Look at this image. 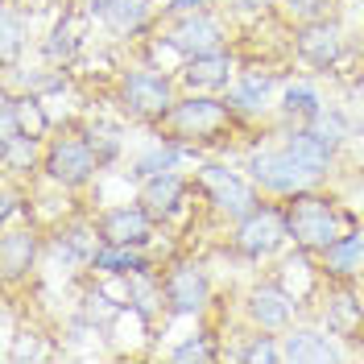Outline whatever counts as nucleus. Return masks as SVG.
Segmentation results:
<instances>
[{
  "label": "nucleus",
  "mask_w": 364,
  "mask_h": 364,
  "mask_svg": "<svg viewBox=\"0 0 364 364\" xmlns=\"http://www.w3.org/2000/svg\"><path fill=\"white\" fill-rule=\"evenodd\" d=\"M245 129V120L228 108L224 95H207V91H182L174 100V108L161 116V124H154V136H166L174 145L186 149H228Z\"/></svg>",
  "instance_id": "obj_1"
},
{
  "label": "nucleus",
  "mask_w": 364,
  "mask_h": 364,
  "mask_svg": "<svg viewBox=\"0 0 364 364\" xmlns=\"http://www.w3.org/2000/svg\"><path fill=\"white\" fill-rule=\"evenodd\" d=\"M245 174H249V178L261 186V195H269V199H290L298 191H315V186L327 182L311 161L298 158L282 136H277V141H252L249 149H245Z\"/></svg>",
  "instance_id": "obj_2"
},
{
  "label": "nucleus",
  "mask_w": 364,
  "mask_h": 364,
  "mask_svg": "<svg viewBox=\"0 0 364 364\" xmlns=\"http://www.w3.org/2000/svg\"><path fill=\"white\" fill-rule=\"evenodd\" d=\"M282 211H286V228H290V245L302 252H311V257H318L336 236H343L352 228V220H348V211L340 207V199L327 195L323 186L298 191L290 199H282Z\"/></svg>",
  "instance_id": "obj_3"
},
{
  "label": "nucleus",
  "mask_w": 364,
  "mask_h": 364,
  "mask_svg": "<svg viewBox=\"0 0 364 364\" xmlns=\"http://www.w3.org/2000/svg\"><path fill=\"white\" fill-rule=\"evenodd\" d=\"M178 95H182L178 75L161 70V67H149V63L120 70V79H116V104H120V112L129 116V120H136V124H145V129L161 124V116L174 108Z\"/></svg>",
  "instance_id": "obj_4"
},
{
  "label": "nucleus",
  "mask_w": 364,
  "mask_h": 364,
  "mask_svg": "<svg viewBox=\"0 0 364 364\" xmlns=\"http://www.w3.org/2000/svg\"><path fill=\"white\" fill-rule=\"evenodd\" d=\"M104 166L95 158V145H91L87 129H54L46 136V154H42V178L50 186H63L67 195L87 191L95 174Z\"/></svg>",
  "instance_id": "obj_5"
},
{
  "label": "nucleus",
  "mask_w": 364,
  "mask_h": 364,
  "mask_svg": "<svg viewBox=\"0 0 364 364\" xmlns=\"http://www.w3.org/2000/svg\"><path fill=\"white\" fill-rule=\"evenodd\" d=\"M195 191L203 195L207 211H211L215 220H224V224L245 220L252 207L265 199L261 186H257L249 174L232 170L224 161H199V170H195Z\"/></svg>",
  "instance_id": "obj_6"
},
{
  "label": "nucleus",
  "mask_w": 364,
  "mask_h": 364,
  "mask_svg": "<svg viewBox=\"0 0 364 364\" xmlns=\"http://www.w3.org/2000/svg\"><path fill=\"white\" fill-rule=\"evenodd\" d=\"M228 245H232L236 257H245V261H252V265L273 261L277 252L290 245V228H286L282 199H269V195H265V199L245 215V220H236V224H232Z\"/></svg>",
  "instance_id": "obj_7"
},
{
  "label": "nucleus",
  "mask_w": 364,
  "mask_h": 364,
  "mask_svg": "<svg viewBox=\"0 0 364 364\" xmlns=\"http://www.w3.org/2000/svg\"><path fill=\"white\" fill-rule=\"evenodd\" d=\"M161 294L166 311L178 318H203L215 302V282L199 257H170L161 265Z\"/></svg>",
  "instance_id": "obj_8"
},
{
  "label": "nucleus",
  "mask_w": 364,
  "mask_h": 364,
  "mask_svg": "<svg viewBox=\"0 0 364 364\" xmlns=\"http://www.w3.org/2000/svg\"><path fill=\"white\" fill-rule=\"evenodd\" d=\"M154 29L178 50L182 63H186V58H199V54L232 50V21H228L224 9H199V13L174 17V21H158Z\"/></svg>",
  "instance_id": "obj_9"
},
{
  "label": "nucleus",
  "mask_w": 364,
  "mask_h": 364,
  "mask_svg": "<svg viewBox=\"0 0 364 364\" xmlns=\"http://www.w3.org/2000/svg\"><path fill=\"white\" fill-rule=\"evenodd\" d=\"M240 315L249 323L252 331H286V327H294L298 318H302V302H298L277 277H261V282H252L245 298H240Z\"/></svg>",
  "instance_id": "obj_10"
},
{
  "label": "nucleus",
  "mask_w": 364,
  "mask_h": 364,
  "mask_svg": "<svg viewBox=\"0 0 364 364\" xmlns=\"http://www.w3.org/2000/svg\"><path fill=\"white\" fill-rule=\"evenodd\" d=\"M46 240H50V236H46L33 220L9 224L0 232V277H4V290H9V294H13L17 286H25V282L33 277V269L42 265V252L50 249Z\"/></svg>",
  "instance_id": "obj_11"
},
{
  "label": "nucleus",
  "mask_w": 364,
  "mask_h": 364,
  "mask_svg": "<svg viewBox=\"0 0 364 364\" xmlns=\"http://www.w3.org/2000/svg\"><path fill=\"white\" fill-rule=\"evenodd\" d=\"M306 318H318L343 348L364 343V294L360 286H323L318 306Z\"/></svg>",
  "instance_id": "obj_12"
},
{
  "label": "nucleus",
  "mask_w": 364,
  "mask_h": 364,
  "mask_svg": "<svg viewBox=\"0 0 364 364\" xmlns=\"http://www.w3.org/2000/svg\"><path fill=\"white\" fill-rule=\"evenodd\" d=\"M158 228H166V224L141 199L136 203H112L95 215L100 240L104 245H124V249H149L158 240Z\"/></svg>",
  "instance_id": "obj_13"
},
{
  "label": "nucleus",
  "mask_w": 364,
  "mask_h": 364,
  "mask_svg": "<svg viewBox=\"0 0 364 364\" xmlns=\"http://www.w3.org/2000/svg\"><path fill=\"white\" fill-rule=\"evenodd\" d=\"M290 54L311 70H331L343 54H348V33H343L340 17L294 25V29H290Z\"/></svg>",
  "instance_id": "obj_14"
},
{
  "label": "nucleus",
  "mask_w": 364,
  "mask_h": 364,
  "mask_svg": "<svg viewBox=\"0 0 364 364\" xmlns=\"http://www.w3.org/2000/svg\"><path fill=\"white\" fill-rule=\"evenodd\" d=\"M191 195H195V178L182 174V170H158V174L136 182V199L149 207L161 224H170L178 211H186Z\"/></svg>",
  "instance_id": "obj_15"
},
{
  "label": "nucleus",
  "mask_w": 364,
  "mask_h": 364,
  "mask_svg": "<svg viewBox=\"0 0 364 364\" xmlns=\"http://www.w3.org/2000/svg\"><path fill=\"white\" fill-rule=\"evenodd\" d=\"M91 21H100L116 42H133L141 33H154V0H95L87 4Z\"/></svg>",
  "instance_id": "obj_16"
},
{
  "label": "nucleus",
  "mask_w": 364,
  "mask_h": 364,
  "mask_svg": "<svg viewBox=\"0 0 364 364\" xmlns=\"http://www.w3.org/2000/svg\"><path fill=\"white\" fill-rule=\"evenodd\" d=\"M282 352H286V364H327L343 356V343L323 327V323H311V318H298L294 327L282 331Z\"/></svg>",
  "instance_id": "obj_17"
},
{
  "label": "nucleus",
  "mask_w": 364,
  "mask_h": 364,
  "mask_svg": "<svg viewBox=\"0 0 364 364\" xmlns=\"http://www.w3.org/2000/svg\"><path fill=\"white\" fill-rule=\"evenodd\" d=\"M315 261L327 286H356L364 277V228L352 224L343 236H336L327 249L318 252Z\"/></svg>",
  "instance_id": "obj_18"
},
{
  "label": "nucleus",
  "mask_w": 364,
  "mask_h": 364,
  "mask_svg": "<svg viewBox=\"0 0 364 364\" xmlns=\"http://www.w3.org/2000/svg\"><path fill=\"white\" fill-rule=\"evenodd\" d=\"M282 83V75L269 67H245L236 79H232V87L224 91L228 108L240 116L245 124H252V120H261L265 116V108H269V95L273 87Z\"/></svg>",
  "instance_id": "obj_19"
},
{
  "label": "nucleus",
  "mask_w": 364,
  "mask_h": 364,
  "mask_svg": "<svg viewBox=\"0 0 364 364\" xmlns=\"http://www.w3.org/2000/svg\"><path fill=\"white\" fill-rule=\"evenodd\" d=\"M87 25H91L87 9H67V13L54 21V29L42 38V46H38L42 63L63 67V70L75 67V63H79V54H83V42H87Z\"/></svg>",
  "instance_id": "obj_20"
},
{
  "label": "nucleus",
  "mask_w": 364,
  "mask_h": 364,
  "mask_svg": "<svg viewBox=\"0 0 364 364\" xmlns=\"http://www.w3.org/2000/svg\"><path fill=\"white\" fill-rule=\"evenodd\" d=\"M236 54L220 50V54H199V58H186L178 67V87L182 91H207V95H224L236 79Z\"/></svg>",
  "instance_id": "obj_21"
},
{
  "label": "nucleus",
  "mask_w": 364,
  "mask_h": 364,
  "mask_svg": "<svg viewBox=\"0 0 364 364\" xmlns=\"http://www.w3.org/2000/svg\"><path fill=\"white\" fill-rule=\"evenodd\" d=\"M95 277H129V273H141V269H161L158 261L149 257V249H124V245H104L91 252V265H87Z\"/></svg>",
  "instance_id": "obj_22"
},
{
  "label": "nucleus",
  "mask_w": 364,
  "mask_h": 364,
  "mask_svg": "<svg viewBox=\"0 0 364 364\" xmlns=\"http://www.w3.org/2000/svg\"><path fill=\"white\" fill-rule=\"evenodd\" d=\"M42 154H46V141L38 136H13V141H0V170L4 178H17V182H33L42 174Z\"/></svg>",
  "instance_id": "obj_23"
},
{
  "label": "nucleus",
  "mask_w": 364,
  "mask_h": 364,
  "mask_svg": "<svg viewBox=\"0 0 364 364\" xmlns=\"http://www.w3.org/2000/svg\"><path fill=\"white\" fill-rule=\"evenodd\" d=\"M323 108H327V100L318 95L315 79H290V83H282V100H277L282 124H311Z\"/></svg>",
  "instance_id": "obj_24"
},
{
  "label": "nucleus",
  "mask_w": 364,
  "mask_h": 364,
  "mask_svg": "<svg viewBox=\"0 0 364 364\" xmlns=\"http://www.w3.org/2000/svg\"><path fill=\"white\" fill-rule=\"evenodd\" d=\"M29 29H33V13L21 0H4V13H0V67H17L21 63Z\"/></svg>",
  "instance_id": "obj_25"
},
{
  "label": "nucleus",
  "mask_w": 364,
  "mask_h": 364,
  "mask_svg": "<svg viewBox=\"0 0 364 364\" xmlns=\"http://www.w3.org/2000/svg\"><path fill=\"white\" fill-rule=\"evenodd\" d=\"M4 95L13 100V112H17V124H21L25 136L46 141V136L58 129V124H54V116L46 112V95H33V91H13V87H4Z\"/></svg>",
  "instance_id": "obj_26"
},
{
  "label": "nucleus",
  "mask_w": 364,
  "mask_h": 364,
  "mask_svg": "<svg viewBox=\"0 0 364 364\" xmlns=\"http://www.w3.org/2000/svg\"><path fill=\"white\" fill-rule=\"evenodd\" d=\"M232 360L245 364H286V352H282V336L277 331H252L245 336V343L232 352Z\"/></svg>",
  "instance_id": "obj_27"
},
{
  "label": "nucleus",
  "mask_w": 364,
  "mask_h": 364,
  "mask_svg": "<svg viewBox=\"0 0 364 364\" xmlns=\"http://www.w3.org/2000/svg\"><path fill=\"white\" fill-rule=\"evenodd\" d=\"M166 356L174 364H211V360H220L224 352H220V343H215L211 331H199V336H186L182 343H174Z\"/></svg>",
  "instance_id": "obj_28"
},
{
  "label": "nucleus",
  "mask_w": 364,
  "mask_h": 364,
  "mask_svg": "<svg viewBox=\"0 0 364 364\" xmlns=\"http://www.w3.org/2000/svg\"><path fill=\"white\" fill-rule=\"evenodd\" d=\"M331 4H336V0H277V17H286L290 25L323 21V17H336Z\"/></svg>",
  "instance_id": "obj_29"
},
{
  "label": "nucleus",
  "mask_w": 364,
  "mask_h": 364,
  "mask_svg": "<svg viewBox=\"0 0 364 364\" xmlns=\"http://www.w3.org/2000/svg\"><path fill=\"white\" fill-rule=\"evenodd\" d=\"M311 129L323 133L327 141H336V145H348V141H352V120H348V112H343V108H331V104L311 120Z\"/></svg>",
  "instance_id": "obj_30"
},
{
  "label": "nucleus",
  "mask_w": 364,
  "mask_h": 364,
  "mask_svg": "<svg viewBox=\"0 0 364 364\" xmlns=\"http://www.w3.org/2000/svg\"><path fill=\"white\" fill-rule=\"evenodd\" d=\"M87 136H91V145H95V158H100V166H104V170H108L120 154H124V141H120V133H116V129L87 124Z\"/></svg>",
  "instance_id": "obj_31"
},
{
  "label": "nucleus",
  "mask_w": 364,
  "mask_h": 364,
  "mask_svg": "<svg viewBox=\"0 0 364 364\" xmlns=\"http://www.w3.org/2000/svg\"><path fill=\"white\" fill-rule=\"evenodd\" d=\"M220 9L228 17H269L277 13V0H224Z\"/></svg>",
  "instance_id": "obj_32"
},
{
  "label": "nucleus",
  "mask_w": 364,
  "mask_h": 364,
  "mask_svg": "<svg viewBox=\"0 0 364 364\" xmlns=\"http://www.w3.org/2000/svg\"><path fill=\"white\" fill-rule=\"evenodd\" d=\"M199 9H211V0H170V4H161V17H158V21H174V17L199 13Z\"/></svg>",
  "instance_id": "obj_33"
},
{
  "label": "nucleus",
  "mask_w": 364,
  "mask_h": 364,
  "mask_svg": "<svg viewBox=\"0 0 364 364\" xmlns=\"http://www.w3.org/2000/svg\"><path fill=\"white\" fill-rule=\"evenodd\" d=\"M9 360L13 364H25V360H46V352L33 343V336L25 331V343H9Z\"/></svg>",
  "instance_id": "obj_34"
},
{
  "label": "nucleus",
  "mask_w": 364,
  "mask_h": 364,
  "mask_svg": "<svg viewBox=\"0 0 364 364\" xmlns=\"http://www.w3.org/2000/svg\"><path fill=\"white\" fill-rule=\"evenodd\" d=\"M79 4H83V9H87V4H95V0H79Z\"/></svg>",
  "instance_id": "obj_35"
},
{
  "label": "nucleus",
  "mask_w": 364,
  "mask_h": 364,
  "mask_svg": "<svg viewBox=\"0 0 364 364\" xmlns=\"http://www.w3.org/2000/svg\"><path fill=\"white\" fill-rule=\"evenodd\" d=\"M356 286H360V294H364V277H360V282H356Z\"/></svg>",
  "instance_id": "obj_36"
}]
</instances>
